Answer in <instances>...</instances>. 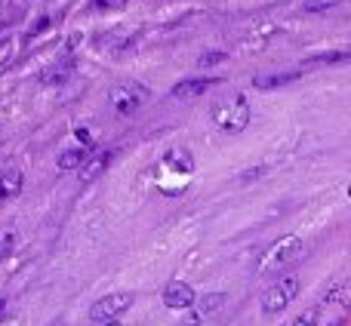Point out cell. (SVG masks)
Wrapping results in <instances>:
<instances>
[{
  "label": "cell",
  "mask_w": 351,
  "mask_h": 326,
  "mask_svg": "<svg viewBox=\"0 0 351 326\" xmlns=\"http://www.w3.org/2000/svg\"><path fill=\"white\" fill-rule=\"evenodd\" d=\"M210 114L216 121V127L225 129V133H243L250 127V105L241 92H222L210 105Z\"/></svg>",
  "instance_id": "6da1fadb"
},
{
  "label": "cell",
  "mask_w": 351,
  "mask_h": 326,
  "mask_svg": "<svg viewBox=\"0 0 351 326\" xmlns=\"http://www.w3.org/2000/svg\"><path fill=\"white\" fill-rule=\"evenodd\" d=\"M299 253H302V237H299V234L280 237L278 243H271V247L262 253L259 265H256V274H259V277H268V274H274V271H280V268H287L290 262H296Z\"/></svg>",
  "instance_id": "7a4b0ae2"
},
{
  "label": "cell",
  "mask_w": 351,
  "mask_h": 326,
  "mask_svg": "<svg viewBox=\"0 0 351 326\" xmlns=\"http://www.w3.org/2000/svg\"><path fill=\"white\" fill-rule=\"evenodd\" d=\"M299 286H302V280H299L296 274H290V277L278 280L274 286H268V290L262 292V311H265L268 317L287 311V305H290L293 299L299 296Z\"/></svg>",
  "instance_id": "3957f363"
},
{
  "label": "cell",
  "mask_w": 351,
  "mask_h": 326,
  "mask_svg": "<svg viewBox=\"0 0 351 326\" xmlns=\"http://www.w3.org/2000/svg\"><path fill=\"white\" fill-rule=\"evenodd\" d=\"M136 296L127 290H117V292H108V296H102L99 302H93L90 308V321L93 323H108V321H117V317H123L130 308H133Z\"/></svg>",
  "instance_id": "277c9868"
},
{
  "label": "cell",
  "mask_w": 351,
  "mask_h": 326,
  "mask_svg": "<svg viewBox=\"0 0 351 326\" xmlns=\"http://www.w3.org/2000/svg\"><path fill=\"white\" fill-rule=\"evenodd\" d=\"M148 99H152V92H148L142 84H121L111 90V108H114L117 114L127 117V114H136Z\"/></svg>",
  "instance_id": "5b68a950"
},
{
  "label": "cell",
  "mask_w": 351,
  "mask_h": 326,
  "mask_svg": "<svg viewBox=\"0 0 351 326\" xmlns=\"http://www.w3.org/2000/svg\"><path fill=\"white\" fill-rule=\"evenodd\" d=\"M228 305V296L225 292H206L204 299H197V305L191 308V326H197V323H206V321H213V317L219 314V311Z\"/></svg>",
  "instance_id": "8992f818"
},
{
  "label": "cell",
  "mask_w": 351,
  "mask_h": 326,
  "mask_svg": "<svg viewBox=\"0 0 351 326\" xmlns=\"http://www.w3.org/2000/svg\"><path fill=\"white\" fill-rule=\"evenodd\" d=\"M111 160H114V151H99V154H93V158H84V163L77 166L80 185H93V181L111 166Z\"/></svg>",
  "instance_id": "52a82bcc"
},
{
  "label": "cell",
  "mask_w": 351,
  "mask_h": 326,
  "mask_svg": "<svg viewBox=\"0 0 351 326\" xmlns=\"http://www.w3.org/2000/svg\"><path fill=\"white\" fill-rule=\"evenodd\" d=\"M164 305L173 311H185L194 305V290L188 284H182V280H173V284H167L164 290Z\"/></svg>",
  "instance_id": "ba28073f"
},
{
  "label": "cell",
  "mask_w": 351,
  "mask_h": 326,
  "mask_svg": "<svg viewBox=\"0 0 351 326\" xmlns=\"http://www.w3.org/2000/svg\"><path fill=\"white\" fill-rule=\"evenodd\" d=\"M219 80H213V77H191V80H182V84H176L173 90H170V96L173 99H179V102H185V99H197V96H204L210 86H216Z\"/></svg>",
  "instance_id": "9c48e42d"
},
{
  "label": "cell",
  "mask_w": 351,
  "mask_h": 326,
  "mask_svg": "<svg viewBox=\"0 0 351 326\" xmlns=\"http://www.w3.org/2000/svg\"><path fill=\"white\" fill-rule=\"evenodd\" d=\"M71 74H74V59H62V62H56V65H49L47 71H40V84L43 86H62Z\"/></svg>",
  "instance_id": "30bf717a"
},
{
  "label": "cell",
  "mask_w": 351,
  "mask_h": 326,
  "mask_svg": "<svg viewBox=\"0 0 351 326\" xmlns=\"http://www.w3.org/2000/svg\"><path fill=\"white\" fill-rule=\"evenodd\" d=\"M299 77H302V71H278V74H259V77H253V86H256V90H278V86L296 84Z\"/></svg>",
  "instance_id": "8fae6325"
},
{
  "label": "cell",
  "mask_w": 351,
  "mask_h": 326,
  "mask_svg": "<svg viewBox=\"0 0 351 326\" xmlns=\"http://www.w3.org/2000/svg\"><path fill=\"white\" fill-rule=\"evenodd\" d=\"M19 191H22V169H16V166L3 169V173H0V203L12 200Z\"/></svg>",
  "instance_id": "7c38bea8"
},
{
  "label": "cell",
  "mask_w": 351,
  "mask_h": 326,
  "mask_svg": "<svg viewBox=\"0 0 351 326\" xmlns=\"http://www.w3.org/2000/svg\"><path fill=\"white\" fill-rule=\"evenodd\" d=\"M86 158V148H71V151H62L59 158V169H77Z\"/></svg>",
  "instance_id": "4fadbf2b"
},
{
  "label": "cell",
  "mask_w": 351,
  "mask_h": 326,
  "mask_svg": "<svg viewBox=\"0 0 351 326\" xmlns=\"http://www.w3.org/2000/svg\"><path fill=\"white\" fill-rule=\"evenodd\" d=\"M12 247H16V234H12V231H3V234H0V262L10 259Z\"/></svg>",
  "instance_id": "5bb4252c"
},
{
  "label": "cell",
  "mask_w": 351,
  "mask_h": 326,
  "mask_svg": "<svg viewBox=\"0 0 351 326\" xmlns=\"http://www.w3.org/2000/svg\"><path fill=\"white\" fill-rule=\"evenodd\" d=\"M127 6V0H93V10L96 12H117Z\"/></svg>",
  "instance_id": "9a60e30c"
},
{
  "label": "cell",
  "mask_w": 351,
  "mask_h": 326,
  "mask_svg": "<svg viewBox=\"0 0 351 326\" xmlns=\"http://www.w3.org/2000/svg\"><path fill=\"white\" fill-rule=\"evenodd\" d=\"M336 3H342V0H305L302 10L305 12H321V10H330V6H336Z\"/></svg>",
  "instance_id": "2e32d148"
},
{
  "label": "cell",
  "mask_w": 351,
  "mask_h": 326,
  "mask_svg": "<svg viewBox=\"0 0 351 326\" xmlns=\"http://www.w3.org/2000/svg\"><path fill=\"white\" fill-rule=\"evenodd\" d=\"M219 62H225V53H204L197 59V65L200 68H213V65H219Z\"/></svg>",
  "instance_id": "e0dca14e"
},
{
  "label": "cell",
  "mask_w": 351,
  "mask_h": 326,
  "mask_svg": "<svg viewBox=\"0 0 351 326\" xmlns=\"http://www.w3.org/2000/svg\"><path fill=\"white\" fill-rule=\"evenodd\" d=\"M74 139H77L84 148H90V145H93V136H90V129H84V127H77V129H74Z\"/></svg>",
  "instance_id": "ac0fdd59"
},
{
  "label": "cell",
  "mask_w": 351,
  "mask_h": 326,
  "mask_svg": "<svg viewBox=\"0 0 351 326\" xmlns=\"http://www.w3.org/2000/svg\"><path fill=\"white\" fill-rule=\"evenodd\" d=\"M311 321H315V314H305V317H296L290 326H311Z\"/></svg>",
  "instance_id": "d6986e66"
},
{
  "label": "cell",
  "mask_w": 351,
  "mask_h": 326,
  "mask_svg": "<svg viewBox=\"0 0 351 326\" xmlns=\"http://www.w3.org/2000/svg\"><path fill=\"white\" fill-rule=\"evenodd\" d=\"M47 25H49V18H40V22H37L34 28H31V34H28V37H37V34H40L43 28H47Z\"/></svg>",
  "instance_id": "ffe728a7"
},
{
  "label": "cell",
  "mask_w": 351,
  "mask_h": 326,
  "mask_svg": "<svg viewBox=\"0 0 351 326\" xmlns=\"http://www.w3.org/2000/svg\"><path fill=\"white\" fill-rule=\"evenodd\" d=\"M6 308H10V305H6V299H0V323L6 321Z\"/></svg>",
  "instance_id": "44dd1931"
},
{
  "label": "cell",
  "mask_w": 351,
  "mask_h": 326,
  "mask_svg": "<svg viewBox=\"0 0 351 326\" xmlns=\"http://www.w3.org/2000/svg\"><path fill=\"white\" fill-rule=\"evenodd\" d=\"M105 326H121V323H114V321H108V323H105Z\"/></svg>",
  "instance_id": "7402d4cb"
}]
</instances>
